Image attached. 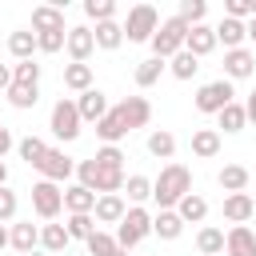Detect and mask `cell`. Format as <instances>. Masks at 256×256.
Segmentation results:
<instances>
[{"label": "cell", "mask_w": 256, "mask_h": 256, "mask_svg": "<svg viewBox=\"0 0 256 256\" xmlns=\"http://www.w3.org/2000/svg\"><path fill=\"white\" fill-rule=\"evenodd\" d=\"M184 52H192L196 60H204L208 52H216V32H212V24H192L188 36H184Z\"/></svg>", "instance_id": "9a60e30c"}, {"label": "cell", "mask_w": 256, "mask_h": 256, "mask_svg": "<svg viewBox=\"0 0 256 256\" xmlns=\"http://www.w3.org/2000/svg\"><path fill=\"white\" fill-rule=\"evenodd\" d=\"M80 112H76V100L72 96H60L56 104H52V112H48V128H52V136L56 140H64V144H72L76 136H80Z\"/></svg>", "instance_id": "5b68a950"}, {"label": "cell", "mask_w": 256, "mask_h": 256, "mask_svg": "<svg viewBox=\"0 0 256 256\" xmlns=\"http://www.w3.org/2000/svg\"><path fill=\"white\" fill-rule=\"evenodd\" d=\"M28 256H48V252H40V248H36V252H28Z\"/></svg>", "instance_id": "11a10c76"}, {"label": "cell", "mask_w": 256, "mask_h": 256, "mask_svg": "<svg viewBox=\"0 0 256 256\" xmlns=\"http://www.w3.org/2000/svg\"><path fill=\"white\" fill-rule=\"evenodd\" d=\"M16 208H20V196L4 184V188H0V224H12V220H16Z\"/></svg>", "instance_id": "f6af8a7d"}, {"label": "cell", "mask_w": 256, "mask_h": 256, "mask_svg": "<svg viewBox=\"0 0 256 256\" xmlns=\"http://www.w3.org/2000/svg\"><path fill=\"white\" fill-rule=\"evenodd\" d=\"M32 212H36L44 224H52V220L64 212V188L52 184V180H36V184H32Z\"/></svg>", "instance_id": "52a82bcc"}, {"label": "cell", "mask_w": 256, "mask_h": 256, "mask_svg": "<svg viewBox=\"0 0 256 256\" xmlns=\"http://www.w3.org/2000/svg\"><path fill=\"white\" fill-rule=\"evenodd\" d=\"M244 32H248V44H256V20H248V24H244Z\"/></svg>", "instance_id": "f907efd6"}, {"label": "cell", "mask_w": 256, "mask_h": 256, "mask_svg": "<svg viewBox=\"0 0 256 256\" xmlns=\"http://www.w3.org/2000/svg\"><path fill=\"white\" fill-rule=\"evenodd\" d=\"M12 148H16V140H12V132L4 128V120H0V160H4V156H8Z\"/></svg>", "instance_id": "7dc6e473"}, {"label": "cell", "mask_w": 256, "mask_h": 256, "mask_svg": "<svg viewBox=\"0 0 256 256\" xmlns=\"http://www.w3.org/2000/svg\"><path fill=\"white\" fill-rule=\"evenodd\" d=\"M216 124H220V128H224L228 136H236V132H244V128H248V116H244V104H240V100H232L228 108H220V112H216ZM220 128H216V132H220Z\"/></svg>", "instance_id": "d4e9b609"}, {"label": "cell", "mask_w": 256, "mask_h": 256, "mask_svg": "<svg viewBox=\"0 0 256 256\" xmlns=\"http://www.w3.org/2000/svg\"><path fill=\"white\" fill-rule=\"evenodd\" d=\"M8 52H12L16 60H32V56H36V32H32V28L8 32Z\"/></svg>", "instance_id": "f1b7e54d"}, {"label": "cell", "mask_w": 256, "mask_h": 256, "mask_svg": "<svg viewBox=\"0 0 256 256\" xmlns=\"http://www.w3.org/2000/svg\"><path fill=\"white\" fill-rule=\"evenodd\" d=\"M168 72H172L176 80H192V76L200 72V60H196L192 52H184V48H180V52H176V56L168 60Z\"/></svg>", "instance_id": "e575fe53"}, {"label": "cell", "mask_w": 256, "mask_h": 256, "mask_svg": "<svg viewBox=\"0 0 256 256\" xmlns=\"http://www.w3.org/2000/svg\"><path fill=\"white\" fill-rule=\"evenodd\" d=\"M100 168H116V172H124V152H120V144H104V148H96V156H92Z\"/></svg>", "instance_id": "b9f144b4"}, {"label": "cell", "mask_w": 256, "mask_h": 256, "mask_svg": "<svg viewBox=\"0 0 256 256\" xmlns=\"http://www.w3.org/2000/svg\"><path fill=\"white\" fill-rule=\"evenodd\" d=\"M232 100H236V88H232V80H224V76H216V80L200 84V88H196V96H192L196 112H204V116H216V112H220V108H228Z\"/></svg>", "instance_id": "277c9868"}, {"label": "cell", "mask_w": 256, "mask_h": 256, "mask_svg": "<svg viewBox=\"0 0 256 256\" xmlns=\"http://www.w3.org/2000/svg\"><path fill=\"white\" fill-rule=\"evenodd\" d=\"M224 16H232V20H252V0H224Z\"/></svg>", "instance_id": "bcb514c9"}, {"label": "cell", "mask_w": 256, "mask_h": 256, "mask_svg": "<svg viewBox=\"0 0 256 256\" xmlns=\"http://www.w3.org/2000/svg\"><path fill=\"white\" fill-rule=\"evenodd\" d=\"M248 180H252V172L244 168V164H224L220 168V176H216V184L232 196V192H248Z\"/></svg>", "instance_id": "7402d4cb"}, {"label": "cell", "mask_w": 256, "mask_h": 256, "mask_svg": "<svg viewBox=\"0 0 256 256\" xmlns=\"http://www.w3.org/2000/svg\"><path fill=\"white\" fill-rule=\"evenodd\" d=\"M148 156L172 160V156H176V136H172L168 128H152V132H148Z\"/></svg>", "instance_id": "1f68e13d"}, {"label": "cell", "mask_w": 256, "mask_h": 256, "mask_svg": "<svg viewBox=\"0 0 256 256\" xmlns=\"http://www.w3.org/2000/svg\"><path fill=\"white\" fill-rule=\"evenodd\" d=\"M108 256H128V252H124V248H120V244H116V248H112V252H108Z\"/></svg>", "instance_id": "db71d44e"}, {"label": "cell", "mask_w": 256, "mask_h": 256, "mask_svg": "<svg viewBox=\"0 0 256 256\" xmlns=\"http://www.w3.org/2000/svg\"><path fill=\"white\" fill-rule=\"evenodd\" d=\"M176 16H180L188 28H192V24H204V16H208V4H204V0H180Z\"/></svg>", "instance_id": "60d3db41"}, {"label": "cell", "mask_w": 256, "mask_h": 256, "mask_svg": "<svg viewBox=\"0 0 256 256\" xmlns=\"http://www.w3.org/2000/svg\"><path fill=\"white\" fill-rule=\"evenodd\" d=\"M32 32H64V8L36 4L32 8Z\"/></svg>", "instance_id": "d6986e66"}, {"label": "cell", "mask_w": 256, "mask_h": 256, "mask_svg": "<svg viewBox=\"0 0 256 256\" xmlns=\"http://www.w3.org/2000/svg\"><path fill=\"white\" fill-rule=\"evenodd\" d=\"M64 88L68 92H88L92 88V64H64Z\"/></svg>", "instance_id": "d6a6232c"}, {"label": "cell", "mask_w": 256, "mask_h": 256, "mask_svg": "<svg viewBox=\"0 0 256 256\" xmlns=\"http://www.w3.org/2000/svg\"><path fill=\"white\" fill-rule=\"evenodd\" d=\"M36 172H40V180L64 184L68 176H76V160H72L64 148H48V152H44V160L36 164Z\"/></svg>", "instance_id": "ba28073f"}, {"label": "cell", "mask_w": 256, "mask_h": 256, "mask_svg": "<svg viewBox=\"0 0 256 256\" xmlns=\"http://www.w3.org/2000/svg\"><path fill=\"white\" fill-rule=\"evenodd\" d=\"M184 36H188V24H184L180 16H168V20H160L156 36L148 40V44H152V56H156V60H172V56L184 48Z\"/></svg>", "instance_id": "3957f363"}, {"label": "cell", "mask_w": 256, "mask_h": 256, "mask_svg": "<svg viewBox=\"0 0 256 256\" xmlns=\"http://www.w3.org/2000/svg\"><path fill=\"white\" fill-rule=\"evenodd\" d=\"M96 228H100V224L92 220V212H80V216H68V220H64V232H68V240H88Z\"/></svg>", "instance_id": "8d00e7d4"}, {"label": "cell", "mask_w": 256, "mask_h": 256, "mask_svg": "<svg viewBox=\"0 0 256 256\" xmlns=\"http://www.w3.org/2000/svg\"><path fill=\"white\" fill-rule=\"evenodd\" d=\"M164 72H168V60H156V56H148V60H140V64H136L132 80H136V88H152V84H156Z\"/></svg>", "instance_id": "f546056e"}, {"label": "cell", "mask_w": 256, "mask_h": 256, "mask_svg": "<svg viewBox=\"0 0 256 256\" xmlns=\"http://www.w3.org/2000/svg\"><path fill=\"white\" fill-rule=\"evenodd\" d=\"M224 256H256V232L248 224H232L224 232Z\"/></svg>", "instance_id": "5bb4252c"}, {"label": "cell", "mask_w": 256, "mask_h": 256, "mask_svg": "<svg viewBox=\"0 0 256 256\" xmlns=\"http://www.w3.org/2000/svg\"><path fill=\"white\" fill-rule=\"evenodd\" d=\"M252 216H256V200H252L248 192L224 196V220H228V224H248Z\"/></svg>", "instance_id": "2e32d148"}, {"label": "cell", "mask_w": 256, "mask_h": 256, "mask_svg": "<svg viewBox=\"0 0 256 256\" xmlns=\"http://www.w3.org/2000/svg\"><path fill=\"white\" fill-rule=\"evenodd\" d=\"M84 244H88V256H108V252L116 248V236H112V232H104V228H96Z\"/></svg>", "instance_id": "7bdbcfd3"}, {"label": "cell", "mask_w": 256, "mask_h": 256, "mask_svg": "<svg viewBox=\"0 0 256 256\" xmlns=\"http://www.w3.org/2000/svg\"><path fill=\"white\" fill-rule=\"evenodd\" d=\"M196 252H200V256H224V228L204 224V228L196 232Z\"/></svg>", "instance_id": "83f0119b"}, {"label": "cell", "mask_w": 256, "mask_h": 256, "mask_svg": "<svg viewBox=\"0 0 256 256\" xmlns=\"http://www.w3.org/2000/svg\"><path fill=\"white\" fill-rule=\"evenodd\" d=\"M120 28H124V40L128 44H148L156 36V28H160V12L152 4H132L128 8V20Z\"/></svg>", "instance_id": "7a4b0ae2"}, {"label": "cell", "mask_w": 256, "mask_h": 256, "mask_svg": "<svg viewBox=\"0 0 256 256\" xmlns=\"http://www.w3.org/2000/svg\"><path fill=\"white\" fill-rule=\"evenodd\" d=\"M116 112H120V120H124L128 132L152 124V104H148V96H124V100L116 104Z\"/></svg>", "instance_id": "30bf717a"}, {"label": "cell", "mask_w": 256, "mask_h": 256, "mask_svg": "<svg viewBox=\"0 0 256 256\" xmlns=\"http://www.w3.org/2000/svg\"><path fill=\"white\" fill-rule=\"evenodd\" d=\"M92 40H96V48L116 52V48L124 44V28H120V20H104V24H96V28H92Z\"/></svg>", "instance_id": "cb8c5ba5"}, {"label": "cell", "mask_w": 256, "mask_h": 256, "mask_svg": "<svg viewBox=\"0 0 256 256\" xmlns=\"http://www.w3.org/2000/svg\"><path fill=\"white\" fill-rule=\"evenodd\" d=\"M68 244H72V240H68L64 224H40V252H48V256H60Z\"/></svg>", "instance_id": "4316f807"}, {"label": "cell", "mask_w": 256, "mask_h": 256, "mask_svg": "<svg viewBox=\"0 0 256 256\" xmlns=\"http://www.w3.org/2000/svg\"><path fill=\"white\" fill-rule=\"evenodd\" d=\"M84 16L104 24V20H116V0H84Z\"/></svg>", "instance_id": "ab89813d"}, {"label": "cell", "mask_w": 256, "mask_h": 256, "mask_svg": "<svg viewBox=\"0 0 256 256\" xmlns=\"http://www.w3.org/2000/svg\"><path fill=\"white\" fill-rule=\"evenodd\" d=\"M16 152H20V160H24L28 168H36V164L44 160V152H48V144H44L40 136H24V140H16Z\"/></svg>", "instance_id": "d590c367"}, {"label": "cell", "mask_w": 256, "mask_h": 256, "mask_svg": "<svg viewBox=\"0 0 256 256\" xmlns=\"http://www.w3.org/2000/svg\"><path fill=\"white\" fill-rule=\"evenodd\" d=\"M8 248H16L20 256L36 252V248H40V224H32V220H12V224H8Z\"/></svg>", "instance_id": "8fae6325"}, {"label": "cell", "mask_w": 256, "mask_h": 256, "mask_svg": "<svg viewBox=\"0 0 256 256\" xmlns=\"http://www.w3.org/2000/svg\"><path fill=\"white\" fill-rule=\"evenodd\" d=\"M124 212H128V200H124V196H96L92 220H96V224H120Z\"/></svg>", "instance_id": "ac0fdd59"}, {"label": "cell", "mask_w": 256, "mask_h": 256, "mask_svg": "<svg viewBox=\"0 0 256 256\" xmlns=\"http://www.w3.org/2000/svg\"><path fill=\"white\" fill-rule=\"evenodd\" d=\"M172 212H176L184 224H204V220H208V200H204L200 192H188V196H184Z\"/></svg>", "instance_id": "44dd1931"}, {"label": "cell", "mask_w": 256, "mask_h": 256, "mask_svg": "<svg viewBox=\"0 0 256 256\" xmlns=\"http://www.w3.org/2000/svg\"><path fill=\"white\" fill-rule=\"evenodd\" d=\"M180 232H184V220H180V216H176L172 208H168V212H156V216H152V236H160V240H176Z\"/></svg>", "instance_id": "836d02e7"}, {"label": "cell", "mask_w": 256, "mask_h": 256, "mask_svg": "<svg viewBox=\"0 0 256 256\" xmlns=\"http://www.w3.org/2000/svg\"><path fill=\"white\" fill-rule=\"evenodd\" d=\"M96 136H100L104 144H120V140L128 136V128H124V120H120V112H116V108H108V116H104V120H96Z\"/></svg>", "instance_id": "4dcf8cb0"}, {"label": "cell", "mask_w": 256, "mask_h": 256, "mask_svg": "<svg viewBox=\"0 0 256 256\" xmlns=\"http://www.w3.org/2000/svg\"><path fill=\"white\" fill-rule=\"evenodd\" d=\"M8 88H12V68L0 64V92H8Z\"/></svg>", "instance_id": "681fc988"}, {"label": "cell", "mask_w": 256, "mask_h": 256, "mask_svg": "<svg viewBox=\"0 0 256 256\" xmlns=\"http://www.w3.org/2000/svg\"><path fill=\"white\" fill-rule=\"evenodd\" d=\"M152 236V212L148 208H128L124 212V220L116 224V244L124 248V252H132L140 240H148Z\"/></svg>", "instance_id": "8992f818"}, {"label": "cell", "mask_w": 256, "mask_h": 256, "mask_svg": "<svg viewBox=\"0 0 256 256\" xmlns=\"http://www.w3.org/2000/svg\"><path fill=\"white\" fill-rule=\"evenodd\" d=\"M64 36H68V28L64 32H36V52H44V56L60 52L64 48Z\"/></svg>", "instance_id": "ee69618b"}, {"label": "cell", "mask_w": 256, "mask_h": 256, "mask_svg": "<svg viewBox=\"0 0 256 256\" xmlns=\"http://www.w3.org/2000/svg\"><path fill=\"white\" fill-rule=\"evenodd\" d=\"M192 192V172L184 168V164H164L160 168V176L152 180V200H156V208L160 212H168V208H176L184 196Z\"/></svg>", "instance_id": "6da1fadb"}, {"label": "cell", "mask_w": 256, "mask_h": 256, "mask_svg": "<svg viewBox=\"0 0 256 256\" xmlns=\"http://www.w3.org/2000/svg\"><path fill=\"white\" fill-rule=\"evenodd\" d=\"M192 156H200V160L220 156V132L216 128H196L192 132Z\"/></svg>", "instance_id": "484cf974"}, {"label": "cell", "mask_w": 256, "mask_h": 256, "mask_svg": "<svg viewBox=\"0 0 256 256\" xmlns=\"http://www.w3.org/2000/svg\"><path fill=\"white\" fill-rule=\"evenodd\" d=\"M40 64L36 60H16L12 64V84H28V88H40Z\"/></svg>", "instance_id": "74e56055"}, {"label": "cell", "mask_w": 256, "mask_h": 256, "mask_svg": "<svg viewBox=\"0 0 256 256\" xmlns=\"http://www.w3.org/2000/svg\"><path fill=\"white\" fill-rule=\"evenodd\" d=\"M244 116L256 124V88H252V92H248V100H244Z\"/></svg>", "instance_id": "c3c4849f"}, {"label": "cell", "mask_w": 256, "mask_h": 256, "mask_svg": "<svg viewBox=\"0 0 256 256\" xmlns=\"http://www.w3.org/2000/svg\"><path fill=\"white\" fill-rule=\"evenodd\" d=\"M0 248H8V224H0Z\"/></svg>", "instance_id": "816d5d0a"}, {"label": "cell", "mask_w": 256, "mask_h": 256, "mask_svg": "<svg viewBox=\"0 0 256 256\" xmlns=\"http://www.w3.org/2000/svg\"><path fill=\"white\" fill-rule=\"evenodd\" d=\"M252 72H256V52L248 44L224 52V80H248Z\"/></svg>", "instance_id": "7c38bea8"}, {"label": "cell", "mask_w": 256, "mask_h": 256, "mask_svg": "<svg viewBox=\"0 0 256 256\" xmlns=\"http://www.w3.org/2000/svg\"><path fill=\"white\" fill-rule=\"evenodd\" d=\"M4 96H8V104H12V108L28 112V108H36V100H40V88H28V84H12Z\"/></svg>", "instance_id": "f35d334b"}, {"label": "cell", "mask_w": 256, "mask_h": 256, "mask_svg": "<svg viewBox=\"0 0 256 256\" xmlns=\"http://www.w3.org/2000/svg\"><path fill=\"white\" fill-rule=\"evenodd\" d=\"M4 184H8V164L0 160V188H4Z\"/></svg>", "instance_id": "f5cc1de1"}, {"label": "cell", "mask_w": 256, "mask_h": 256, "mask_svg": "<svg viewBox=\"0 0 256 256\" xmlns=\"http://www.w3.org/2000/svg\"><path fill=\"white\" fill-rule=\"evenodd\" d=\"M64 52L72 64H88V56L96 52V40H92V28L88 24H72L68 36H64Z\"/></svg>", "instance_id": "9c48e42d"}, {"label": "cell", "mask_w": 256, "mask_h": 256, "mask_svg": "<svg viewBox=\"0 0 256 256\" xmlns=\"http://www.w3.org/2000/svg\"><path fill=\"white\" fill-rule=\"evenodd\" d=\"M108 108H112V104H108V96H104L96 84H92L88 92H80V96H76V112H80V120H84V124L104 120V116H108Z\"/></svg>", "instance_id": "4fadbf2b"}, {"label": "cell", "mask_w": 256, "mask_h": 256, "mask_svg": "<svg viewBox=\"0 0 256 256\" xmlns=\"http://www.w3.org/2000/svg\"><path fill=\"white\" fill-rule=\"evenodd\" d=\"M92 208H96V192H88L84 184H64V212L68 216H80Z\"/></svg>", "instance_id": "ffe728a7"}, {"label": "cell", "mask_w": 256, "mask_h": 256, "mask_svg": "<svg viewBox=\"0 0 256 256\" xmlns=\"http://www.w3.org/2000/svg\"><path fill=\"white\" fill-rule=\"evenodd\" d=\"M216 44H224V52H232V48H244L248 44V32H244V20H232V16H224L216 28Z\"/></svg>", "instance_id": "e0dca14e"}, {"label": "cell", "mask_w": 256, "mask_h": 256, "mask_svg": "<svg viewBox=\"0 0 256 256\" xmlns=\"http://www.w3.org/2000/svg\"><path fill=\"white\" fill-rule=\"evenodd\" d=\"M120 196H128V208H144V200H152V180L140 176V172H132V176L124 180Z\"/></svg>", "instance_id": "603a6c76"}]
</instances>
